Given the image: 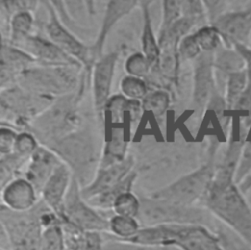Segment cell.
I'll use <instances>...</instances> for the list:
<instances>
[{
  "mask_svg": "<svg viewBox=\"0 0 251 250\" xmlns=\"http://www.w3.org/2000/svg\"><path fill=\"white\" fill-rule=\"evenodd\" d=\"M63 161L49 148L38 146L24 166V176L40 194L44 184Z\"/></svg>",
  "mask_w": 251,
  "mask_h": 250,
  "instance_id": "16",
  "label": "cell"
},
{
  "mask_svg": "<svg viewBox=\"0 0 251 250\" xmlns=\"http://www.w3.org/2000/svg\"><path fill=\"white\" fill-rule=\"evenodd\" d=\"M48 13L45 25L47 38L62 49L66 54L77 61L83 68H89L92 64L90 47L83 44L59 19L58 13L51 1L44 2Z\"/></svg>",
  "mask_w": 251,
  "mask_h": 250,
  "instance_id": "9",
  "label": "cell"
},
{
  "mask_svg": "<svg viewBox=\"0 0 251 250\" xmlns=\"http://www.w3.org/2000/svg\"><path fill=\"white\" fill-rule=\"evenodd\" d=\"M125 69L128 75L142 78L149 74L152 67L142 53H134L126 59Z\"/></svg>",
  "mask_w": 251,
  "mask_h": 250,
  "instance_id": "36",
  "label": "cell"
},
{
  "mask_svg": "<svg viewBox=\"0 0 251 250\" xmlns=\"http://www.w3.org/2000/svg\"><path fill=\"white\" fill-rule=\"evenodd\" d=\"M193 34L202 53H216L220 48L224 46L223 39L219 31L212 25L199 27L195 32H193Z\"/></svg>",
  "mask_w": 251,
  "mask_h": 250,
  "instance_id": "28",
  "label": "cell"
},
{
  "mask_svg": "<svg viewBox=\"0 0 251 250\" xmlns=\"http://www.w3.org/2000/svg\"><path fill=\"white\" fill-rule=\"evenodd\" d=\"M201 203L218 222L251 246V207L236 182L212 180Z\"/></svg>",
  "mask_w": 251,
  "mask_h": 250,
  "instance_id": "1",
  "label": "cell"
},
{
  "mask_svg": "<svg viewBox=\"0 0 251 250\" xmlns=\"http://www.w3.org/2000/svg\"><path fill=\"white\" fill-rule=\"evenodd\" d=\"M61 220L81 232H108L109 218L101 215L81 196L80 185L75 176L63 205Z\"/></svg>",
  "mask_w": 251,
  "mask_h": 250,
  "instance_id": "7",
  "label": "cell"
},
{
  "mask_svg": "<svg viewBox=\"0 0 251 250\" xmlns=\"http://www.w3.org/2000/svg\"><path fill=\"white\" fill-rule=\"evenodd\" d=\"M207 21L212 25L220 16L226 12V1H203Z\"/></svg>",
  "mask_w": 251,
  "mask_h": 250,
  "instance_id": "43",
  "label": "cell"
},
{
  "mask_svg": "<svg viewBox=\"0 0 251 250\" xmlns=\"http://www.w3.org/2000/svg\"><path fill=\"white\" fill-rule=\"evenodd\" d=\"M248 70V82L241 94L240 98L236 102L231 111L232 119H236L242 122H251V65L246 64Z\"/></svg>",
  "mask_w": 251,
  "mask_h": 250,
  "instance_id": "31",
  "label": "cell"
},
{
  "mask_svg": "<svg viewBox=\"0 0 251 250\" xmlns=\"http://www.w3.org/2000/svg\"><path fill=\"white\" fill-rule=\"evenodd\" d=\"M220 245L215 230L200 225H180L175 247L179 250H217Z\"/></svg>",
  "mask_w": 251,
  "mask_h": 250,
  "instance_id": "20",
  "label": "cell"
},
{
  "mask_svg": "<svg viewBox=\"0 0 251 250\" xmlns=\"http://www.w3.org/2000/svg\"><path fill=\"white\" fill-rule=\"evenodd\" d=\"M18 133L9 127H4L2 125L0 132V151L1 157L13 154L15 149V144L17 140Z\"/></svg>",
  "mask_w": 251,
  "mask_h": 250,
  "instance_id": "42",
  "label": "cell"
},
{
  "mask_svg": "<svg viewBox=\"0 0 251 250\" xmlns=\"http://www.w3.org/2000/svg\"><path fill=\"white\" fill-rule=\"evenodd\" d=\"M213 159L170 184L154 190L148 196L183 206H196L204 198L215 174Z\"/></svg>",
  "mask_w": 251,
  "mask_h": 250,
  "instance_id": "5",
  "label": "cell"
},
{
  "mask_svg": "<svg viewBox=\"0 0 251 250\" xmlns=\"http://www.w3.org/2000/svg\"><path fill=\"white\" fill-rule=\"evenodd\" d=\"M126 103L127 99L123 95L110 97L105 109H108L113 123H121L124 120L125 113H126Z\"/></svg>",
  "mask_w": 251,
  "mask_h": 250,
  "instance_id": "41",
  "label": "cell"
},
{
  "mask_svg": "<svg viewBox=\"0 0 251 250\" xmlns=\"http://www.w3.org/2000/svg\"><path fill=\"white\" fill-rule=\"evenodd\" d=\"M239 189L242 191V193H247L249 190H251V174L248 175L239 184Z\"/></svg>",
  "mask_w": 251,
  "mask_h": 250,
  "instance_id": "44",
  "label": "cell"
},
{
  "mask_svg": "<svg viewBox=\"0 0 251 250\" xmlns=\"http://www.w3.org/2000/svg\"><path fill=\"white\" fill-rule=\"evenodd\" d=\"M142 109L151 112L155 117L163 116L170 105V95L164 90L149 92L141 101Z\"/></svg>",
  "mask_w": 251,
  "mask_h": 250,
  "instance_id": "33",
  "label": "cell"
},
{
  "mask_svg": "<svg viewBox=\"0 0 251 250\" xmlns=\"http://www.w3.org/2000/svg\"><path fill=\"white\" fill-rule=\"evenodd\" d=\"M214 57L215 53L203 52L194 60L192 101L195 108L201 111L207 108L213 95L219 91Z\"/></svg>",
  "mask_w": 251,
  "mask_h": 250,
  "instance_id": "11",
  "label": "cell"
},
{
  "mask_svg": "<svg viewBox=\"0 0 251 250\" xmlns=\"http://www.w3.org/2000/svg\"><path fill=\"white\" fill-rule=\"evenodd\" d=\"M76 94L59 97L29 125L33 133L46 147L77 130Z\"/></svg>",
  "mask_w": 251,
  "mask_h": 250,
  "instance_id": "4",
  "label": "cell"
},
{
  "mask_svg": "<svg viewBox=\"0 0 251 250\" xmlns=\"http://www.w3.org/2000/svg\"><path fill=\"white\" fill-rule=\"evenodd\" d=\"M182 1H163L162 21L159 33L166 31L173 24L181 18Z\"/></svg>",
  "mask_w": 251,
  "mask_h": 250,
  "instance_id": "37",
  "label": "cell"
},
{
  "mask_svg": "<svg viewBox=\"0 0 251 250\" xmlns=\"http://www.w3.org/2000/svg\"><path fill=\"white\" fill-rule=\"evenodd\" d=\"M216 232L218 233L220 241L226 250H251V246L245 243L221 223L218 225Z\"/></svg>",
  "mask_w": 251,
  "mask_h": 250,
  "instance_id": "38",
  "label": "cell"
},
{
  "mask_svg": "<svg viewBox=\"0 0 251 250\" xmlns=\"http://www.w3.org/2000/svg\"><path fill=\"white\" fill-rule=\"evenodd\" d=\"M65 233L60 222L42 227L39 250H65Z\"/></svg>",
  "mask_w": 251,
  "mask_h": 250,
  "instance_id": "27",
  "label": "cell"
},
{
  "mask_svg": "<svg viewBox=\"0 0 251 250\" xmlns=\"http://www.w3.org/2000/svg\"><path fill=\"white\" fill-rule=\"evenodd\" d=\"M0 250H4V249H0Z\"/></svg>",
  "mask_w": 251,
  "mask_h": 250,
  "instance_id": "48",
  "label": "cell"
},
{
  "mask_svg": "<svg viewBox=\"0 0 251 250\" xmlns=\"http://www.w3.org/2000/svg\"><path fill=\"white\" fill-rule=\"evenodd\" d=\"M202 53L193 33L184 36L178 45V54L180 59L195 60Z\"/></svg>",
  "mask_w": 251,
  "mask_h": 250,
  "instance_id": "40",
  "label": "cell"
},
{
  "mask_svg": "<svg viewBox=\"0 0 251 250\" xmlns=\"http://www.w3.org/2000/svg\"><path fill=\"white\" fill-rule=\"evenodd\" d=\"M120 89L122 95L128 100L142 101L149 93L148 87L142 78L130 75H126L121 80Z\"/></svg>",
  "mask_w": 251,
  "mask_h": 250,
  "instance_id": "32",
  "label": "cell"
},
{
  "mask_svg": "<svg viewBox=\"0 0 251 250\" xmlns=\"http://www.w3.org/2000/svg\"><path fill=\"white\" fill-rule=\"evenodd\" d=\"M182 38L171 29L159 33V58L157 69L161 75L172 82H176L179 70L178 45Z\"/></svg>",
  "mask_w": 251,
  "mask_h": 250,
  "instance_id": "19",
  "label": "cell"
},
{
  "mask_svg": "<svg viewBox=\"0 0 251 250\" xmlns=\"http://www.w3.org/2000/svg\"><path fill=\"white\" fill-rule=\"evenodd\" d=\"M141 227L142 226L136 218L113 214L109 218V226L107 233L108 236L112 238L128 241L138 233Z\"/></svg>",
  "mask_w": 251,
  "mask_h": 250,
  "instance_id": "24",
  "label": "cell"
},
{
  "mask_svg": "<svg viewBox=\"0 0 251 250\" xmlns=\"http://www.w3.org/2000/svg\"><path fill=\"white\" fill-rule=\"evenodd\" d=\"M35 63L25 52L3 42L1 47V89L16 85L19 76Z\"/></svg>",
  "mask_w": 251,
  "mask_h": 250,
  "instance_id": "18",
  "label": "cell"
},
{
  "mask_svg": "<svg viewBox=\"0 0 251 250\" xmlns=\"http://www.w3.org/2000/svg\"><path fill=\"white\" fill-rule=\"evenodd\" d=\"M137 174L132 171L122 182L117 184L116 186L112 187L111 189L101 193L98 196H95L89 200H86L92 207H94L97 210H110L112 208V205L114 201L122 194L132 191V187L134 185V182L136 180Z\"/></svg>",
  "mask_w": 251,
  "mask_h": 250,
  "instance_id": "23",
  "label": "cell"
},
{
  "mask_svg": "<svg viewBox=\"0 0 251 250\" xmlns=\"http://www.w3.org/2000/svg\"><path fill=\"white\" fill-rule=\"evenodd\" d=\"M120 56V51H114L102 56L94 63L92 74V92L95 110L100 113L105 110L110 99L111 86L115 67Z\"/></svg>",
  "mask_w": 251,
  "mask_h": 250,
  "instance_id": "14",
  "label": "cell"
},
{
  "mask_svg": "<svg viewBox=\"0 0 251 250\" xmlns=\"http://www.w3.org/2000/svg\"><path fill=\"white\" fill-rule=\"evenodd\" d=\"M140 197L134 194L132 191H128L120 195L114 201L111 211L114 215L137 219L140 212Z\"/></svg>",
  "mask_w": 251,
  "mask_h": 250,
  "instance_id": "29",
  "label": "cell"
},
{
  "mask_svg": "<svg viewBox=\"0 0 251 250\" xmlns=\"http://www.w3.org/2000/svg\"><path fill=\"white\" fill-rule=\"evenodd\" d=\"M139 1H109L106 7V11L104 14V18L102 20L101 27L98 31L95 42L92 46H90L92 61L96 62L98 59L102 57V52L104 48V44L106 42L107 36L111 29L115 26V25L125 16L129 14L132 10H134Z\"/></svg>",
  "mask_w": 251,
  "mask_h": 250,
  "instance_id": "21",
  "label": "cell"
},
{
  "mask_svg": "<svg viewBox=\"0 0 251 250\" xmlns=\"http://www.w3.org/2000/svg\"><path fill=\"white\" fill-rule=\"evenodd\" d=\"M126 146L127 143L125 140L123 131L118 128L113 129L110 139L105 145L99 168H105L124 161L127 157Z\"/></svg>",
  "mask_w": 251,
  "mask_h": 250,
  "instance_id": "26",
  "label": "cell"
},
{
  "mask_svg": "<svg viewBox=\"0 0 251 250\" xmlns=\"http://www.w3.org/2000/svg\"><path fill=\"white\" fill-rule=\"evenodd\" d=\"M134 167V159L128 155L124 161L105 168H98L92 180L83 187H80L81 196L89 200L101 193L111 189L122 182Z\"/></svg>",
  "mask_w": 251,
  "mask_h": 250,
  "instance_id": "13",
  "label": "cell"
},
{
  "mask_svg": "<svg viewBox=\"0 0 251 250\" xmlns=\"http://www.w3.org/2000/svg\"><path fill=\"white\" fill-rule=\"evenodd\" d=\"M245 196H246L247 201H248V203H249V205L251 207V190H249L247 193H245Z\"/></svg>",
  "mask_w": 251,
  "mask_h": 250,
  "instance_id": "45",
  "label": "cell"
},
{
  "mask_svg": "<svg viewBox=\"0 0 251 250\" xmlns=\"http://www.w3.org/2000/svg\"><path fill=\"white\" fill-rule=\"evenodd\" d=\"M54 101V98L25 90L18 84L2 90V115L16 117V124L29 125L36 117L42 114Z\"/></svg>",
  "mask_w": 251,
  "mask_h": 250,
  "instance_id": "8",
  "label": "cell"
},
{
  "mask_svg": "<svg viewBox=\"0 0 251 250\" xmlns=\"http://www.w3.org/2000/svg\"><path fill=\"white\" fill-rule=\"evenodd\" d=\"M33 25L32 13L20 12L11 16L9 22L10 39L9 43L20 40L30 34Z\"/></svg>",
  "mask_w": 251,
  "mask_h": 250,
  "instance_id": "30",
  "label": "cell"
},
{
  "mask_svg": "<svg viewBox=\"0 0 251 250\" xmlns=\"http://www.w3.org/2000/svg\"><path fill=\"white\" fill-rule=\"evenodd\" d=\"M100 250H179L176 247H155L147 246L131 241L118 240L108 236V238L102 241Z\"/></svg>",
  "mask_w": 251,
  "mask_h": 250,
  "instance_id": "34",
  "label": "cell"
},
{
  "mask_svg": "<svg viewBox=\"0 0 251 250\" xmlns=\"http://www.w3.org/2000/svg\"><path fill=\"white\" fill-rule=\"evenodd\" d=\"M251 174V124L242 147L238 167L235 174V182L239 184L248 175Z\"/></svg>",
  "mask_w": 251,
  "mask_h": 250,
  "instance_id": "35",
  "label": "cell"
},
{
  "mask_svg": "<svg viewBox=\"0 0 251 250\" xmlns=\"http://www.w3.org/2000/svg\"><path fill=\"white\" fill-rule=\"evenodd\" d=\"M141 207L137 220L141 226L159 225H200L213 230L218 226L217 220L204 207L183 206L150 196H139Z\"/></svg>",
  "mask_w": 251,
  "mask_h": 250,
  "instance_id": "2",
  "label": "cell"
},
{
  "mask_svg": "<svg viewBox=\"0 0 251 250\" xmlns=\"http://www.w3.org/2000/svg\"><path fill=\"white\" fill-rule=\"evenodd\" d=\"M246 64H250V65H251V60H249V61H247V62H246Z\"/></svg>",
  "mask_w": 251,
  "mask_h": 250,
  "instance_id": "46",
  "label": "cell"
},
{
  "mask_svg": "<svg viewBox=\"0 0 251 250\" xmlns=\"http://www.w3.org/2000/svg\"><path fill=\"white\" fill-rule=\"evenodd\" d=\"M46 147V146H45ZM72 170L80 187L90 182V169L95 163V145L86 133L76 130L48 146Z\"/></svg>",
  "mask_w": 251,
  "mask_h": 250,
  "instance_id": "6",
  "label": "cell"
},
{
  "mask_svg": "<svg viewBox=\"0 0 251 250\" xmlns=\"http://www.w3.org/2000/svg\"><path fill=\"white\" fill-rule=\"evenodd\" d=\"M36 188L25 177H16L2 187V207L16 212L26 213L37 205Z\"/></svg>",
  "mask_w": 251,
  "mask_h": 250,
  "instance_id": "17",
  "label": "cell"
},
{
  "mask_svg": "<svg viewBox=\"0 0 251 250\" xmlns=\"http://www.w3.org/2000/svg\"><path fill=\"white\" fill-rule=\"evenodd\" d=\"M73 178L74 174L72 170L67 164L62 162L55 169L40 192L43 203L60 219L63 205L73 182Z\"/></svg>",
  "mask_w": 251,
  "mask_h": 250,
  "instance_id": "15",
  "label": "cell"
},
{
  "mask_svg": "<svg viewBox=\"0 0 251 250\" xmlns=\"http://www.w3.org/2000/svg\"><path fill=\"white\" fill-rule=\"evenodd\" d=\"M250 22H251V12H250Z\"/></svg>",
  "mask_w": 251,
  "mask_h": 250,
  "instance_id": "47",
  "label": "cell"
},
{
  "mask_svg": "<svg viewBox=\"0 0 251 250\" xmlns=\"http://www.w3.org/2000/svg\"><path fill=\"white\" fill-rule=\"evenodd\" d=\"M37 148V142L33 135L28 132H22L18 133L13 153L19 155L22 158L28 159Z\"/></svg>",
  "mask_w": 251,
  "mask_h": 250,
  "instance_id": "39",
  "label": "cell"
},
{
  "mask_svg": "<svg viewBox=\"0 0 251 250\" xmlns=\"http://www.w3.org/2000/svg\"><path fill=\"white\" fill-rule=\"evenodd\" d=\"M29 55L36 63L46 66L76 65L81 66L74 58L66 54L48 38L29 34L20 40L9 43ZM82 67V66H81Z\"/></svg>",
  "mask_w": 251,
  "mask_h": 250,
  "instance_id": "12",
  "label": "cell"
},
{
  "mask_svg": "<svg viewBox=\"0 0 251 250\" xmlns=\"http://www.w3.org/2000/svg\"><path fill=\"white\" fill-rule=\"evenodd\" d=\"M139 4L141 6L143 15V25L141 33L142 54L145 56L153 69L157 67L158 63L159 44L158 38H156L154 34L151 23V16L149 11V5L151 4V1H139Z\"/></svg>",
  "mask_w": 251,
  "mask_h": 250,
  "instance_id": "22",
  "label": "cell"
},
{
  "mask_svg": "<svg viewBox=\"0 0 251 250\" xmlns=\"http://www.w3.org/2000/svg\"><path fill=\"white\" fill-rule=\"evenodd\" d=\"M81 66H32L18 78L22 88L51 98L62 97L74 92L79 82Z\"/></svg>",
  "mask_w": 251,
  "mask_h": 250,
  "instance_id": "3",
  "label": "cell"
},
{
  "mask_svg": "<svg viewBox=\"0 0 251 250\" xmlns=\"http://www.w3.org/2000/svg\"><path fill=\"white\" fill-rule=\"evenodd\" d=\"M248 82V70L247 67L244 69L235 71L229 74L225 81L223 96L226 103L227 109L231 113L236 102L243 93Z\"/></svg>",
  "mask_w": 251,
  "mask_h": 250,
  "instance_id": "25",
  "label": "cell"
},
{
  "mask_svg": "<svg viewBox=\"0 0 251 250\" xmlns=\"http://www.w3.org/2000/svg\"><path fill=\"white\" fill-rule=\"evenodd\" d=\"M250 12L251 2L241 10L226 11L212 24L219 31L226 48L232 49L238 44L249 45L251 35Z\"/></svg>",
  "mask_w": 251,
  "mask_h": 250,
  "instance_id": "10",
  "label": "cell"
}]
</instances>
